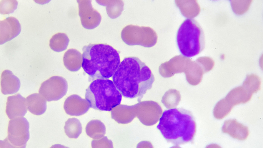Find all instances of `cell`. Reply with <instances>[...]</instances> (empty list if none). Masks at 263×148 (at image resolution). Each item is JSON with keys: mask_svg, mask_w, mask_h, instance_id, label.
Masks as SVG:
<instances>
[{"mask_svg": "<svg viewBox=\"0 0 263 148\" xmlns=\"http://www.w3.org/2000/svg\"><path fill=\"white\" fill-rule=\"evenodd\" d=\"M18 3L17 0H1L0 2V13L9 14L16 9Z\"/></svg>", "mask_w": 263, "mask_h": 148, "instance_id": "obj_19", "label": "cell"}, {"mask_svg": "<svg viewBox=\"0 0 263 148\" xmlns=\"http://www.w3.org/2000/svg\"><path fill=\"white\" fill-rule=\"evenodd\" d=\"M29 124L24 117H19L11 119L8 128V136L3 140L6 147L25 148L29 138Z\"/></svg>", "mask_w": 263, "mask_h": 148, "instance_id": "obj_6", "label": "cell"}, {"mask_svg": "<svg viewBox=\"0 0 263 148\" xmlns=\"http://www.w3.org/2000/svg\"><path fill=\"white\" fill-rule=\"evenodd\" d=\"M101 122L98 120H92L87 124L85 127V131L87 135L93 139L99 137V132L100 131L99 126Z\"/></svg>", "mask_w": 263, "mask_h": 148, "instance_id": "obj_18", "label": "cell"}, {"mask_svg": "<svg viewBox=\"0 0 263 148\" xmlns=\"http://www.w3.org/2000/svg\"><path fill=\"white\" fill-rule=\"evenodd\" d=\"M1 92L3 94H13L19 90L20 82L11 71L5 70L1 74Z\"/></svg>", "mask_w": 263, "mask_h": 148, "instance_id": "obj_12", "label": "cell"}, {"mask_svg": "<svg viewBox=\"0 0 263 148\" xmlns=\"http://www.w3.org/2000/svg\"><path fill=\"white\" fill-rule=\"evenodd\" d=\"M68 88L67 81L64 78L54 76L41 84L39 92L47 101H57L66 94Z\"/></svg>", "mask_w": 263, "mask_h": 148, "instance_id": "obj_7", "label": "cell"}, {"mask_svg": "<svg viewBox=\"0 0 263 148\" xmlns=\"http://www.w3.org/2000/svg\"><path fill=\"white\" fill-rule=\"evenodd\" d=\"M82 51V67L91 80L111 78L120 64L119 52L109 45L90 44Z\"/></svg>", "mask_w": 263, "mask_h": 148, "instance_id": "obj_3", "label": "cell"}, {"mask_svg": "<svg viewBox=\"0 0 263 148\" xmlns=\"http://www.w3.org/2000/svg\"><path fill=\"white\" fill-rule=\"evenodd\" d=\"M64 132L70 138L76 139L81 134L82 126L79 120L75 118L69 119L65 122Z\"/></svg>", "mask_w": 263, "mask_h": 148, "instance_id": "obj_16", "label": "cell"}, {"mask_svg": "<svg viewBox=\"0 0 263 148\" xmlns=\"http://www.w3.org/2000/svg\"><path fill=\"white\" fill-rule=\"evenodd\" d=\"M157 128L168 142L178 146L193 141L196 125L190 111L174 108L163 112Z\"/></svg>", "mask_w": 263, "mask_h": 148, "instance_id": "obj_2", "label": "cell"}, {"mask_svg": "<svg viewBox=\"0 0 263 148\" xmlns=\"http://www.w3.org/2000/svg\"><path fill=\"white\" fill-rule=\"evenodd\" d=\"M116 87L124 97L138 98L140 102L152 87L154 77L150 68L139 59L124 58L112 77Z\"/></svg>", "mask_w": 263, "mask_h": 148, "instance_id": "obj_1", "label": "cell"}, {"mask_svg": "<svg viewBox=\"0 0 263 148\" xmlns=\"http://www.w3.org/2000/svg\"><path fill=\"white\" fill-rule=\"evenodd\" d=\"M176 40L180 52L186 57L198 54L205 46L203 30L193 18H187L181 23L177 32Z\"/></svg>", "mask_w": 263, "mask_h": 148, "instance_id": "obj_5", "label": "cell"}, {"mask_svg": "<svg viewBox=\"0 0 263 148\" xmlns=\"http://www.w3.org/2000/svg\"><path fill=\"white\" fill-rule=\"evenodd\" d=\"M26 102L28 110L35 115L43 114L47 109L46 100L39 94H30L26 98Z\"/></svg>", "mask_w": 263, "mask_h": 148, "instance_id": "obj_13", "label": "cell"}, {"mask_svg": "<svg viewBox=\"0 0 263 148\" xmlns=\"http://www.w3.org/2000/svg\"><path fill=\"white\" fill-rule=\"evenodd\" d=\"M122 95L112 80L98 79L94 80L86 89L85 98L90 107L110 111L120 105Z\"/></svg>", "mask_w": 263, "mask_h": 148, "instance_id": "obj_4", "label": "cell"}, {"mask_svg": "<svg viewBox=\"0 0 263 148\" xmlns=\"http://www.w3.org/2000/svg\"><path fill=\"white\" fill-rule=\"evenodd\" d=\"M19 21L13 17H8L0 22V44L11 40L17 36L21 31Z\"/></svg>", "mask_w": 263, "mask_h": 148, "instance_id": "obj_11", "label": "cell"}, {"mask_svg": "<svg viewBox=\"0 0 263 148\" xmlns=\"http://www.w3.org/2000/svg\"><path fill=\"white\" fill-rule=\"evenodd\" d=\"M69 41V39L65 33H59L54 35L51 38L49 46L53 51L61 52L67 49Z\"/></svg>", "mask_w": 263, "mask_h": 148, "instance_id": "obj_15", "label": "cell"}, {"mask_svg": "<svg viewBox=\"0 0 263 148\" xmlns=\"http://www.w3.org/2000/svg\"><path fill=\"white\" fill-rule=\"evenodd\" d=\"M90 107L88 101L79 95L73 94L68 97L64 105L66 114L70 116H79L86 113Z\"/></svg>", "mask_w": 263, "mask_h": 148, "instance_id": "obj_9", "label": "cell"}, {"mask_svg": "<svg viewBox=\"0 0 263 148\" xmlns=\"http://www.w3.org/2000/svg\"><path fill=\"white\" fill-rule=\"evenodd\" d=\"M27 109L26 99L19 93L8 97L6 113L10 119L24 116Z\"/></svg>", "mask_w": 263, "mask_h": 148, "instance_id": "obj_10", "label": "cell"}, {"mask_svg": "<svg viewBox=\"0 0 263 148\" xmlns=\"http://www.w3.org/2000/svg\"><path fill=\"white\" fill-rule=\"evenodd\" d=\"M65 67L71 72H76L81 68L83 62L81 54L75 49H70L66 52L63 57Z\"/></svg>", "mask_w": 263, "mask_h": 148, "instance_id": "obj_14", "label": "cell"}, {"mask_svg": "<svg viewBox=\"0 0 263 148\" xmlns=\"http://www.w3.org/2000/svg\"><path fill=\"white\" fill-rule=\"evenodd\" d=\"M78 4L79 15L82 26L88 29H92L100 24L101 17L100 13L92 7L91 1H77Z\"/></svg>", "mask_w": 263, "mask_h": 148, "instance_id": "obj_8", "label": "cell"}, {"mask_svg": "<svg viewBox=\"0 0 263 148\" xmlns=\"http://www.w3.org/2000/svg\"><path fill=\"white\" fill-rule=\"evenodd\" d=\"M98 2H100L99 1ZM106 2L105 3H99L100 4L106 6V10L108 16L111 18H115L118 17L120 14L121 7H119V2L117 1H111V2ZM98 2V1H97Z\"/></svg>", "mask_w": 263, "mask_h": 148, "instance_id": "obj_17", "label": "cell"}]
</instances>
